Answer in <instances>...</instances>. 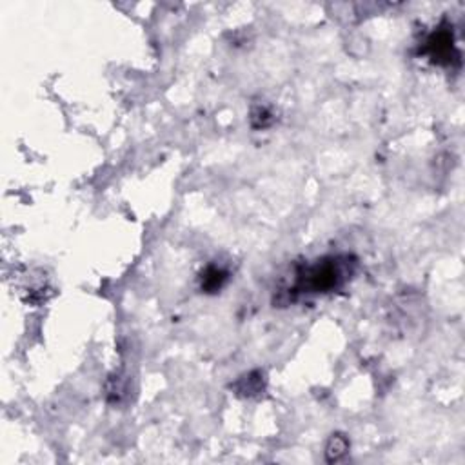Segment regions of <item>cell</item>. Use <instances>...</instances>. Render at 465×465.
<instances>
[{
  "mask_svg": "<svg viewBox=\"0 0 465 465\" xmlns=\"http://www.w3.org/2000/svg\"><path fill=\"white\" fill-rule=\"evenodd\" d=\"M227 278H229V273L226 269L218 268V266H209L200 277V287L206 293H218L226 286Z\"/></svg>",
  "mask_w": 465,
  "mask_h": 465,
  "instance_id": "4",
  "label": "cell"
},
{
  "mask_svg": "<svg viewBox=\"0 0 465 465\" xmlns=\"http://www.w3.org/2000/svg\"><path fill=\"white\" fill-rule=\"evenodd\" d=\"M424 53L431 56L434 64H451L455 56V38L449 29H438L427 38L424 47Z\"/></svg>",
  "mask_w": 465,
  "mask_h": 465,
  "instance_id": "2",
  "label": "cell"
},
{
  "mask_svg": "<svg viewBox=\"0 0 465 465\" xmlns=\"http://www.w3.org/2000/svg\"><path fill=\"white\" fill-rule=\"evenodd\" d=\"M273 122H275V119H273V113L268 107H254V109L251 111V125H253L254 129L269 128Z\"/></svg>",
  "mask_w": 465,
  "mask_h": 465,
  "instance_id": "6",
  "label": "cell"
},
{
  "mask_svg": "<svg viewBox=\"0 0 465 465\" xmlns=\"http://www.w3.org/2000/svg\"><path fill=\"white\" fill-rule=\"evenodd\" d=\"M347 451H349V440L346 438V434H333L326 447L327 462L342 460L347 455Z\"/></svg>",
  "mask_w": 465,
  "mask_h": 465,
  "instance_id": "5",
  "label": "cell"
},
{
  "mask_svg": "<svg viewBox=\"0 0 465 465\" xmlns=\"http://www.w3.org/2000/svg\"><path fill=\"white\" fill-rule=\"evenodd\" d=\"M355 273V262L349 257H331L318 260L296 275L291 293H329L344 286Z\"/></svg>",
  "mask_w": 465,
  "mask_h": 465,
  "instance_id": "1",
  "label": "cell"
},
{
  "mask_svg": "<svg viewBox=\"0 0 465 465\" xmlns=\"http://www.w3.org/2000/svg\"><path fill=\"white\" fill-rule=\"evenodd\" d=\"M264 383L266 380H264L262 371H253L238 378L233 386V391L238 396H257L258 392L264 391Z\"/></svg>",
  "mask_w": 465,
  "mask_h": 465,
  "instance_id": "3",
  "label": "cell"
}]
</instances>
